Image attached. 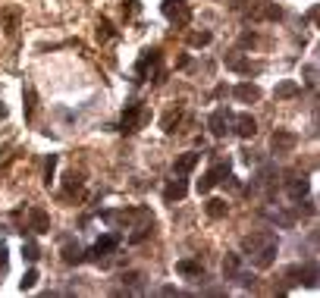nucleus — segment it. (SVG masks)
<instances>
[{
	"mask_svg": "<svg viewBox=\"0 0 320 298\" xmlns=\"http://www.w3.org/2000/svg\"><path fill=\"white\" fill-rule=\"evenodd\" d=\"M232 126H235V132H239L242 138H251L254 132H257V123L248 113H242V116H232Z\"/></svg>",
	"mask_w": 320,
	"mask_h": 298,
	"instance_id": "9",
	"label": "nucleus"
},
{
	"mask_svg": "<svg viewBox=\"0 0 320 298\" xmlns=\"http://www.w3.org/2000/svg\"><path fill=\"white\" fill-rule=\"evenodd\" d=\"M207 126H210V132H213V135H226L229 129H232V113L226 110V107H220V110H213V113H210Z\"/></svg>",
	"mask_w": 320,
	"mask_h": 298,
	"instance_id": "5",
	"label": "nucleus"
},
{
	"mask_svg": "<svg viewBox=\"0 0 320 298\" xmlns=\"http://www.w3.org/2000/svg\"><path fill=\"white\" fill-rule=\"evenodd\" d=\"M239 273H242V257L239 254H226V260H223V276L239 279Z\"/></svg>",
	"mask_w": 320,
	"mask_h": 298,
	"instance_id": "14",
	"label": "nucleus"
},
{
	"mask_svg": "<svg viewBox=\"0 0 320 298\" xmlns=\"http://www.w3.org/2000/svg\"><path fill=\"white\" fill-rule=\"evenodd\" d=\"M207 41H210V32H195V35H192V44H195V47H204Z\"/></svg>",
	"mask_w": 320,
	"mask_h": 298,
	"instance_id": "25",
	"label": "nucleus"
},
{
	"mask_svg": "<svg viewBox=\"0 0 320 298\" xmlns=\"http://www.w3.org/2000/svg\"><path fill=\"white\" fill-rule=\"evenodd\" d=\"M304 76H307V85H314V82H317V66H314V63L304 66Z\"/></svg>",
	"mask_w": 320,
	"mask_h": 298,
	"instance_id": "27",
	"label": "nucleus"
},
{
	"mask_svg": "<svg viewBox=\"0 0 320 298\" xmlns=\"http://www.w3.org/2000/svg\"><path fill=\"white\" fill-rule=\"evenodd\" d=\"M226 210H229V204H226V201H220V198H213V201H207V213H210L213 220L226 217Z\"/></svg>",
	"mask_w": 320,
	"mask_h": 298,
	"instance_id": "18",
	"label": "nucleus"
},
{
	"mask_svg": "<svg viewBox=\"0 0 320 298\" xmlns=\"http://www.w3.org/2000/svg\"><path fill=\"white\" fill-rule=\"evenodd\" d=\"M4 19H7V35H13V32H16V19H19V10H16V7H10L7 13H4Z\"/></svg>",
	"mask_w": 320,
	"mask_h": 298,
	"instance_id": "23",
	"label": "nucleus"
},
{
	"mask_svg": "<svg viewBox=\"0 0 320 298\" xmlns=\"http://www.w3.org/2000/svg\"><path fill=\"white\" fill-rule=\"evenodd\" d=\"M4 264H7V248L0 245V270H4Z\"/></svg>",
	"mask_w": 320,
	"mask_h": 298,
	"instance_id": "29",
	"label": "nucleus"
},
{
	"mask_svg": "<svg viewBox=\"0 0 320 298\" xmlns=\"http://www.w3.org/2000/svg\"><path fill=\"white\" fill-rule=\"evenodd\" d=\"M235 98H239L242 104H254V101H260V88L257 85H251V82H245V85H235Z\"/></svg>",
	"mask_w": 320,
	"mask_h": 298,
	"instance_id": "10",
	"label": "nucleus"
},
{
	"mask_svg": "<svg viewBox=\"0 0 320 298\" xmlns=\"http://www.w3.org/2000/svg\"><path fill=\"white\" fill-rule=\"evenodd\" d=\"M22 257H26V260H38V245H35V242L22 245Z\"/></svg>",
	"mask_w": 320,
	"mask_h": 298,
	"instance_id": "24",
	"label": "nucleus"
},
{
	"mask_svg": "<svg viewBox=\"0 0 320 298\" xmlns=\"http://www.w3.org/2000/svg\"><path fill=\"white\" fill-rule=\"evenodd\" d=\"M145 119H148L145 107H141V104H129L126 113H123V132H138V129L145 126Z\"/></svg>",
	"mask_w": 320,
	"mask_h": 298,
	"instance_id": "2",
	"label": "nucleus"
},
{
	"mask_svg": "<svg viewBox=\"0 0 320 298\" xmlns=\"http://www.w3.org/2000/svg\"><path fill=\"white\" fill-rule=\"evenodd\" d=\"M242 248H245V254L251 257V264L257 270H267L276 260V235L273 232H251V235H245Z\"/></svg>",
	"mask_w": 320,
	"mask_h": 298,
	"instance_id": "1",
	"label": "nucleus"
},
{
	"mask_svg": "<svg viewBox=\"0 0 320 298\" xmlns=\"http://www.w3.org/2000/svg\"><path fill=\"white\" fill-rule=\"evenodd\" d=\"M154 63H157V51H145V57H141V60H138V66H135V73L141 76V73H145L148 66H154Z\"/></svg>",
	"mask_w": 320,
	"mask_h": 298,
	"instance_id": "22",
	"label": "nucleus"
},
{
	"mask_svg": "<svg viewBox=\"0 0 320 298\" xmlns=\"http://www.w3.org/2000/svg\"><path fill=\"white\" fill-rule=\"evenodd\" d=\"M185 192H188V185H185V179L179 176V179H173V182L163 188V201H167V204H173V201H182Z\"/></svg>",
	"mask_w": 320,
	"mask_h": 298,
	"instance_id": "8",
	"label": "nucleus"
},
{
	"mask_svg": "<svg viewBox=\"0 0 320 298\" xmlns=\"http://www.w3.org/2000/svg\"><path fill=\"white\" fill-rule=\"evenodd\" d=\"M176 273H182V276H204V267H201L198 260H179V264H176Z\"/></svg>",
	"mask_w": 320,
	"mask_h": 298,
	"instance_id": "16",
	"label": "nucleus"
},
{
	"mask_svg": "<svg viewBox=\"0 0 320 298\" xmlns=\"http://www.w3.org/2000/svg\"><path fill=\"white\" fill-rule=\"evenodd\" d=\"M116 245H120V235H104V238H98V245L91 248V257L110 254V251H116Z\"/></svg>",
	"mask_w": 320,
	"mask_h": 298,
	"instance_id": "13",
	"label": "nucleus"
},
{
	"mask_svg": "<svg viewBox=\"0 0 320 298\" xmlns=\"http://www.w3.org/2000/svg\"><path fill=\"white\" fill-rule=\"evenodd\" d=\"M195 163H198V154H195V151H188V154H182V157L176 160V173H179V176H185V173L192 170Z\"/></svg>",
	"mask_w": 320,
	"mask_h": 298,
	"instance_id": "17",
	"label": "nucleus"
},
{
	"mask_svg": "<svg viewBox=\"0 0 320 298\" xmlns=\"http://www.w3.org/2000/svg\"><path fill=\"white\" fill-rule=\"evenodd\" d=\"M163 16H167L170 22H179V26H185V22L192 19V10H188L185 0H163Z\"/></svg>",
	"mask_w": 320,
	"mask_h": 298,
	"instance_id": "3",
	"label": "nucleus"
},
{
	"mask_svg": "<svg viewBox=\"0 0 320 298\" xmlns=\"http://www.w3.org/2000/svg\"><path fill=\"white\" fill-rule=\"evenodd\" d=\"M226 66L232 69V73H251V69H254L242 54H226Z\"/></svg>",
	"mask_w": 320,
	"mask_h": 298,
	"instance_id": "15",
	"label": "nucleus"
},
{
	"mask_svg": "<svg viewBox=\"0 0 320 298\" xmlns=\"http://www.w3.org/2000/svg\"><path fill=\"white\" fill-rule=\"evenodd\" d=\"M82 257H85V254H82L79 245H66V248H63V260H66V264H79Z\"/></svg>",
	"mask_w": 320,
	"mask_h": 298,
	"instance_id": "21",
	"label": "nucleus"
},
{
	"mask_svg": "<svg viewBox=\"0 0 320 298\" xmlns=\"http://www.w3.org/2000/svg\"><path fill=\"white\" fill-rule=\"evenodd\" d=\"M286 192H289L292 201H301V198L307 195V179H304V176H292L289 182H286Z\"/></svg>",
	"mask_w": 320,
	"mask_h": 298,
	"instance_id": "11",
	"label": "nucleus"
},
{
	"mask_svg": "<svg viewBox=\"0 0 320 298\" xmlns=\"http://www.w3.org/2000/svg\"><path fill=\"white\" fill-rule=\"evenodd\" d=\"M110 35H113V32H110V26H107V22H101V29H98V38H104V41H107Z\"/></svg>",
	"mask_w": 320,
	"mask_h": 298,
	"instance_id": "28",
	"label": "nucleus"
},
{
	"mask_svg": "<svg viewBox=\"0 0 320 298\" xmlns=\"http://www.w3.org/2000/svg\"><path fill=\"white\" fill-rule=\"evenodd\" d=\"M295 145H298V135L289 132V129H276L273 138H270V148H273V154H289Z\"/></svg>",
	"mask_w": 320,
	"mask_h": 298,
	"instance_id": "4",
	"label": "nucleus"
},
{
	"mask_svg": "<svg viewBox=\"0 0 320 298\" xmlns=\"http://www.w3.org/2000/svg\"><path fill=\"white\" fill-rule=\"evenodd\" d=\"M298 94V82H279L276 85V98H295Z\"/></svg>",
	"mask_w": 320,
	"mask_h": 298,
	"instance_id": "19",
	"label": "nucleus"
},
{
	"mask_svg": "<svg viewBox=\"0 0 320 298\" xmlns=\"http://www.w3.org/2000/svg\"><path fill=\"white\" fill-rule=\"evenodd\" d=\"M282 16V10L276 7V4H270V0H260V4L251 10V19L254 22H264V19H270V22H276Z\"/></svg>",
	"mask_w": 320,
	"mask_h": 298,
	"instance_id": "7",
	"label": "nucleus"
},
{
	"mask_svg": "<svg viewBox=\"0 0 320 298\" xmlns=\"http://www.w3.org/2000/svg\"><path fill=\"white\" fill-rule=\"evenodd\" d=\"M179 123H182V110H170L167 116H163V129H167V132H176Z\"/></svg>",
	"mask_w": 320,
	"mask_h": 298,
	"instance_id": "20",
	"label": "nucleus"
},
{
	"mask_svg": "<svg viewBox=\"0 0 320 298\" xmlns=\"http://www.w3.org/2000/svg\"><path fill=\"white\" fill-rule=\"evenodd\" d=\"M29 223H32V232H47V229H51V220H47V213L41 207L29 210Z\"/></svg>",
	"mask_w": 320,
	"mask_h": 298,
	"instance_id": "12",
	"label": "nucleus"
},
{
	"mask_svg": "<svg viewBox=\"0 0 320 298\" xmlns=\"http://www.w3.org/2000/svg\"><path fill=\"white\" fill-rule=\"evenodd\" d=\"M4 116H7V107H4V104H0V119H4Z\"/></svg>",
	"mask_w": 320,
	"mask_h": 298,
	"instance_id": "30",
	"label": "nucleus"
},
{
	"mask_svg": "<svg viewBox=\"0 0 320 298\" xmlns=\"http://www.w3.org/2000/svg\"><path fill=\"white\" fill-rule=\"evenodd\" d=\"M35 282H38V273H35V270H29L26 276H22V289H32Z\"/></svg>",
	"mask_w": 320,
	"mask_h": 298,
	"instance_id": "26",
	"label": "nucleus"
},
{
	"mask_svg": "<svg viewBox=\"0 0 320 298\" xmlns=\"http://www.w3.org/2000/svg\"><path fill=\"white\" fill-rule=\"evenodd\" d=\"M226 176H229V163H217V166H213V170H207L204 179L198 182V192H210V188L217 185V182H223Z\"/></svg>",
	"mask_w": 320,
	"mask_h": 298,
	"instance_id": "6",
	"label": "nucleus"
}]
</instances>
